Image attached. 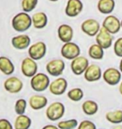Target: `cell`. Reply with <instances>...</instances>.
Listing matches in <instances>:
<instances>
[{
    "instance_id": "obj_1",
    "label": "cell",
    "mask_w": 122,
    "mask_h": 129,
    "mask_svg": "<svg viewBox=\"0 0 122 129\" xmlns=\"http://www.w3.org/2000/svg\"><path fill=\"white\" fill-rule=\"evenodd\" d=\"M32 17L28 13L21 12L17 14L12 19V27L16 32L24 33L32 26Z\"/></svg>"
},
{
    "instance_id": "obj_2",
    "label": "cell",
    "mask_w": 122,
    "mask_h": 129,
    "mask_svg": "<svg viewBox=\"0 0 122 129\" xmlns=\"http://www.w3.org/2000/svg\"><path fill=\"white\" fill-rule=\"evenodd\" d=\"M64 113H65V107L63 103L54 102L49 105L48 107L46 108L45 115L49 121L56 122L64 117Z\"/></svg>"
},
{
    "instance_id": "obj_3",
    "label": "cell",
    "mask_w": 122,
    "mask_h": 129,
    "mask_svg": "<svg viewBox=\"0 0 122 129\" xmlns=\"http://www.w3.org/2000/svg\"><path fill=\"white\" fill-rule=\"evenodd\" d=\"M50 84V80L45 73L39 72L34 75L30 80V86L34 91L43 92L46 91Z\"/></svg>"
},
{
    "instance_id": "obj_4",
    "label": "cell",
    "mask_w": 122,
    "mask_h": 129,
    "mask_svg": "<svg viewBox=\"0 0 122 129\" xmlns=\"http://www.w3.org/2000/svg\"><path fill=\"white\" fill-rule=\"evenodd\" d=\"M28 56L34 60H39L46 55L47 46L43 41H38L28 47Z\"/></svg>"
},
{
    "instance_id": "obj_5",
    "label": "cell",
    "mask_w": 122,
    "mask_h": 129,
    "mask_svg": "<svg viewBox=\"0 0 122 129\" xmlns=\"http://www.w3.org/2000/svg\"><path fill=\"white\" fill-rule=\"evenodd\" d=\"M80 48L79 46L74 42L64 43L61 48L60 53L62 57L66 60H72L78 56L80 55Z\"/></svg>"
},
{
    "instance_id": "obj_6",
    "label": "cell",
    "mask_w": 122,
    "mask_h": 129,
    "mask_svg": "<svg viewBox=\"0 0 122 129\" xmlns=\"http://www.w3.org/2000/svg\"><path fill=\"white\" fill-rule=\"evenodd\" d=\"M121 74L122 73L120 71V70L114 67H110L103 72L102 78L106 84L114 86L120 83Z\"/></svg>"
},
{
    "instance_id": "obj_7",
    "label": "cell",
    "mask_w": 122,
    "mask_h": 129,
    "mask_svg": "<svg viewBox=\"0 0 122 129\" xmlns=\"http://www.w3.org/2000/svg\"><path fill=\"white\" fill-rule=\"evenodd\" d=\"M65 69V63L61 59H54L46 64V71L52 76L58 77L63 74Z\"/></svg>"
},
{
    "instance_id": "obj_8",
    "label": "cell",
    "mask_w": 122,
    "mask_h": 129,
    "mask_svg": "<svg viewBox=\"0 0 122 129\" xmlns=\"http://www.w3.org/2000/svg\"><path fill=\"white\" fill-rule=\"evenodd\" d=\"M68 88V81L65 78L59 77L50 82L49 86V90L51 94L54 96H61L64 94Z\"/></svg>"
},
{
    "instance_id": "obj_9",
    "label": "cell",
    "mask_w": 122,
    "mask_h": 129,
    "mask_svg": "<svg viewBox=\"0 0 122 129\" xmlns=\"http://www.w3.org/2000/svg\"><path fill=\"white\" fill-rule=\"evenodd\" d=\"M90 66L89 60L85 56H78L74 60H71L70 68L72 72L76 75V76H80V75L84 74L85 71H86L88 66Z\"/></svg>"
},
{
    "instance_id": "obj_10",
    "label": "cell",
    "mask_w": 122,
    "mask_h": 129,
    "mask_svg": "<svg viewBox=\"0 0 122 129\" xmlns=\"http://www.w3.org/2000/svg\"><path fill=\"white\" fill-rule=\"evenodd\" d=\"M21 71L24 76L32 78L38 73V64L36 60H33L30 57L24 58L21 63Z\"/></svg>"
},
{
    "instance_id": "obj_11",
    "label": "cell",
    "mask_w": 122,
    "mask_h": 129,
    "mask_svg": "<svg viewBox=\"0 0 122 129\" xmlns=\"http://www.w3.org/2000/svg\"><path fill=\"white\" fill-rule=\"evenodd\" d=\"M96 44L102 47L104 50H107L110 48L113 43V36L110 33H109L105 28L101 27L100 31L95 36Z\"/></svg>"
},
{
    "instance_id": "obj_12",
    "label": "cell",
    "mask_w": 122,
    "mask_h": 129,
    "mask_svg": "<svg viewBox=\"0 0 122 129\" xmlns=\"http://www.w3.org/2000/svg\"><path fill=\"white\" fill-rule=\"evenodd\" d=\"M4 87L9 93L17 94L22 91L24 83L19 78L16 76H10L5 80L4 82Z\"/></svg>"
},
{
    "instance_id": "obj_13",
    "label": "cell",
    "mask_w": 122,
    "mask_h": 129,
    "mask_svg": "<svg viewBox=\"0 0 122 129\" xmlns=\"http://www.w3.org/2000/svg\"><path fill=\"white\" fill-rule=\"evenodd\" d=\"M102 27L107 30L109 33L111 35H115L117 34L121 29V24L120 19L117 17L114 16V15L109 14L108 16L104 19Z\"/></svg>"
},
{
    "instance_id": "obj_14",
    "label": "cell",
    "mask_w": 122,
    "mask_h": 129,
    "mask_svg": "<svg viewBox=\"0 0 122 129\" xmlns=\"http://www.w3.org/2000/svg\"><path fill=\"white\" fill-rule=\"evenodd\" d=\"M100 28V23L94 19H88L81 24V30L83 33L90 37L96 36Z\"/></svg>"
},
{
    "instance_id": "obj_15",
    "label": "cell",
    "mask_w": 122,
    "mask_h": 129,
    "mask_svg": "<svg viewBox=\"0 0 122 129\" xmlns=\"http://www.w3.org/2000/svg\"><path fill=\"white\" fill-rule=\"evenodd\" d=\"M101 68L96 64H90L84 73V78L88 82H95L102 78Z\"/></svg>"
},
{
    "instance_id": "obj_16",
    "label": "cell",
    "mask_w": 122,
    "mask_h": 129,
    "mask_svg": "<svg viewBox=\"0 0 122 129\" xmlns=\"http://www.w3.org/2000/svg\"><path fill=\"white\" fill-rule=\"evenodd\" d=\"M84 9L81 0H68L65 7V14L68 17L74 18L78 16Z\"/></svg>"
},
{
    "instance_id": "obj_17",
    "label": "cell",
    "mask_w": 122,
    "mask_h": 129,
    "mask_svg": "<svg viewBox=\"0 0 122 129\" xmlns=\"http://www.w3.org/2000/svg\"><path fill=\"white\" fill-rule=\"evenodd\" d=\"M13 47L17 50H23L28 48L31 45V39L27 35H19L14 36L11 40Z\"/></svg>"
},
{
    "instance_id": "obj_18",
    "label": "cell",
    "mask_w": 122,
    "mask_h": 129,
    "mask_svg": "<svg viewBox=\"0 0 122 129\" xmlns=\"http://www.w3.org/2000/svg\"><path fill=\"white\" fill-rule=\"evenodd\" d=\"M58 37L63 43L71 42L74 37V29L69 24H61L58 28Z\"/></svg>"
},
{
    "instance_id": "obj_19",
    "label": "cell",
    "mask_w": 122,
    "mask_h": 129,
    "mask_svg": "<svg viewBox=\"0 0 122 129\" xmlns=\"http://www.w3.org/2000/svg\"><path fill=\"white\" fill-rule=\"evenodd\" d=\"M28 105L33 110H41L48 105V99L42 95H33L28 100Z\"/></svg>"
},
{
    "instance_id": "obj_20",
    "label": "cell",
    "mask_w": 122,
    "mask_h": 129,
    "mask_svg": "<svg viewBox=\"0 0 122 129\" xmlns=\"http://www.w3.org/2000/svg\"><path fill=\"white\" fill-rule=\"evenodd\" d=\"M15 66L9 58L0 56V71L5 76H11L14 72Z\"/></svg>"
},
{
    "instance_id": "obj_21",
    "label": "cell",
    "mask_w": 122,
    "mask_h": 129,
    "mask_svg": "<svg viewBox=\"0 0 122 129\" xmlns=\"http://www.w3.org/2000/svg\"><path fill=\"white\" fill-rule=\"evenodd\" d=\"M115 8V0H99L97 9L103 14H110Z\"/></svg>"
},
{
    "instance_id": "obj_22",
    "label": "cell",
    "mask_w": 122,
    "mask_h": 129,
    "mask_svg": "<svg viewBox=\"0 0 122 129\" xmlns=\"http://www.w3.org/2000/svg\"><path fill=\"white\" fill-rule=\"evenodd\" d=\"M33 25L35 29H42L46 27L48 24V16L44 12H38L32 17Z\"/></svg>"
},
{
    "instance_id": "obj_23",
    "label": "cell",
    "mask_w": 122,
    "mask_h": 129,
    "mask_svg": "<svg viewBox=\"0 0 122 129\" xmlns=\"http://www.w3.org/2000/svg\"><path fill=\"white\" fill-rule=\"evenodd\" d=\"M32 125V120L27 115H18L15 118L14 127V129H29Z\"/></svg>"
},
{
    "instance_id": "obj_24",
    "label": "cell",
    "mask_w": 122,
    "mask_h": 129,
    "mask_svg": "<svg viewBox=\"0 0 122 129\" xmlns=\"http://www.w3.org/2000/svg\"><path fill=\"white\" fill-rule=\"evenodd\" d=\"M82 111L85 115L93 116L96 114L99 110V105L93 100H86L82 104Z\"/></svg>"
},
{
    "instance_id": "obj_25",
    "label": "cell",
    "mask_w": 122,
    "mask_h": 129,
    "mask_svg": "<svg viewBox=\"0 0 122 129\" xmlns=\"http://www.w3.org/2000/svg\"><path fill=\"white\" fill-rule=\"evenodd\" d=\"M88 54L89 56L93 60H102L104 55H105V52H104V49L100 47L97 44H94V45H90L88 50Z\"/></svg>"
},
{
    "instance_id": "obj_26",
    "label": "cell",
    "mask_w": 122,
    "mask_h": 129,
    "mask_svg": "<svg viewBox=\"0 0 122 129\" xmlns=\"http://www.w3.org/2000/svg\"><path fill=\"white\" fill-rule=\"evenodd\" d=\"M105 119L112 124H120L122 123V110L110 111L106 112Z\"/></svg>"
},
{
    "instance_id": "obj_27",
    "label": "cell",
    "mask_w": 122,
    "mask_h": 129,
    "mask_svg": "<svg viewBox=\"0 0 122 129\" xmlns=\"http://www.w3.org/2000/svg\"><path fill=\"white\" fill-rule=\"evenodd\" d=\"M67 96L72 102H79L84 97V91L79 87H75V88L70 89L67 92Z\"/></svg>"
},
{
    "instance_id": "obj_28",
    "label": "cell",
    "mask_w": 122,
    "mask_h": 129,
    "mask_svg": "<svg viewBox=\"0 0 122 129\" xmlns=\"http://www.w3.org/2000/svg\"><path fill=\"white\" fill-rule=\"evenodd\" d=\"M78 125H79V122H78L77 119H74V118L60 121L57 124L59 129H74L78 127Z\"/></svg>"
},
{
    "instance_id": "obj_29",
    "label": "cell",
    "mask_w": 122,
    "mask_h": 129,
    "mask_svg": "<svg viewBox=\"0 0 122 129\" xmlns=\"http://www.w3.org/2000/svg\"><path fill=\"white\" fill-rule=\"evenodd\" d=\"M28 102L25 99L20 98V99L17 100L14 104V112L17 115H24L26 109H27Z\"/></svg>"
},
{
    "instance_id": "obj_30",
    "label": "cell",
    "mask_w": 122,
    "mask_h": 129,
    "mask_svg": "<svg viewBox=\"0 0 122 129\" xmlns=\"http://www.w3.org/2000/svg\"><path fill=\"white\" fill-rule=\"evenodd\" d=\"M38 0H22L21 7L23 11L25 13H30L37 7Z\"/></svg>"
},
{
    "instance_id": "obj_31",
    "label": "cell",
    "mask_w": 122,
    "mask_h": 129,
    "mask_svg": "<svg viewBox=\"0 0 122 129\" xmlns=\"http://www.w3.org/2000/svg\"><path fill=\"white\" fill-rule=\"evenodd\" d=\"M114 52L116 56L122 58V37L117 39L114 44Z\"/></svg>"
},
{
    "instance_id": "obj_32",
    "label": "cell",
    "mask_w": 122,
    "mask_h": 129,
    "mask_svg": "<svg viewBox=\"0 0 122 129\" xmlns=\"http://www.w3.org/2000/svg\"><path fill=\"white\" fill-rule=\"evenodd\" d=\"M77 129H97L96 126L93 122L90 120H84L79 122Z\"/></svg>"
},
{
    "instance_id": "obj_33",
    "label": "cell",
    "mask_w": 122,
    "mask_h": 129,
    "mask_svg": "<svg viewBox=\"0 0 122 129\" xmlns=\"http://www.w3.org/2000/svg\"><path fill=\"white\" fill-rule=\"evenodd\" d=\"M0 129H14V126L6 118L0 119Z\"/></svg>"
},
{
    "instance_id": "obj_34",
    "label": "cell",
    "mask_w": 122,
    "mask_h": 129,
    "mask_svg": "<svg viewBox=\"0 0 122 129\" xmlns=\"http://www.w3.org/2000/svg\"><path fill=\"white\" fill-rule=\"evenodd\" d=\"M42 129H59V128L58 127V126L49 124V125L45 126V127H42Z\"/></svg>"
},
{
    "instance_id": "obj_35",
    "label": "cell",
    "mask_w": 122,
    "mask_h": 129,
    "mask_svg": "<svg viewBox=\"0 0 122 129\" xmlns=\"http://www.w3.org/2000/svg\"><path fill=\"white\" fill-rule=\"evenodd\" d=\"M119 91H120V95H121V96H122V81H120V86H119Z\"/></svg>"
},
{
    "instance_id": "obj_36",
    "label": "cell",
    "mask_w": 122,
    "mask_h": 129,
    "mask_svg": "<svg viewBox=\"0 0 122 129\" xmlns=\"http://www.w3.org/2000/svg\"><path fill=\"white\" fill-rule=\"evenodd\" d=\"M112 129H122V126L121 125H115Z\"/></svg>"
},
{
    "instance_id": "obj_37",
    "label": "cell",
    "mask_w": 122,
    "mask_h": 129,
    "mask_svg": "<svg viewBox=\"0 0 122 129\" xmlns=\"http://www.w3.org/2000/svg\"><path fill=\"white\" fill-rule=\"evenodd\" d=\"M119 69H120V71L122 73V58L120 61V64H119Z\"/></svg>"
},
{
    "instance_id": "obj_38",
    "label": "cell",
    "mask_w": 122,
    "mask_h": 129,
    "mask_svg": "<svg viewBox=\"0 0 122 129\" xmlns=\"http://www.w3.org/2000/svg\"><path fill=\"white\" fill-rule=\"evenodd\" d=\"M49 1H51V2H57V1H59V0H49Z\"/></svg>"
},
{
    "instance_id": "obj_39",
    "label": "cell",
    "mask_w": 122,
    "mask_h": 129,
    "mask_svg": "<svg viewBox=\"0 0 122 129\" xmlns=\"http://www.w3.org/2000/svg\"><path fill=\"white\" fill-rule=\"evenodd\" d=\"M120 24H121V29H122V20L120 21Z\"/></svg>"
}]
</instances>
